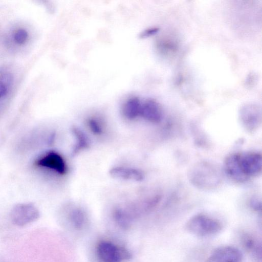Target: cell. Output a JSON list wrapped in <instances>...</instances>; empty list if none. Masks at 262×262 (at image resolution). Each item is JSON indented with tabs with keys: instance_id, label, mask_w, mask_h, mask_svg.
Returning <instances> with one entry per match:
<instances>
[{
	"instance_id": "6da1fadb",
	"label": "cell",
	"mask_w": 262,
	"mask_h": 262,
	"mask_svg": "<svg viewBox=\"0 0 262 262\" xmlns=\"http://www.w3.org/2000/svg\"><path fill=\"white\" fill-rule=\"evenodd\" d=\"M260 153L249 151L229 155L224 162V170L235 182H243L259 174L262 160Z\"/></svg>"
},
{
	"instance_id": "7a4b0ae2",
	"label": "cell",
	"mask_w": 262,
	"mask_h": 262,
	"mask_svg": "<svg viewBox=\"0 0 262 262\" xmlns=\"http://www.w3.org/2000/svg\"><path fill=\"white\" fill-rule=\"evenodd\" d=\"M188 177L193 185L203 190L216 187L222 179L219 168L208 162H201L196 164L190 170Z\"/></svg>"
},
{
	"instance_id": "3957f363",
	"label": "cell",
	"mask_w": 262,
	"mask_h": 262,
	"mask_svg": "<svg viewBox=\"0 0 262 262\" xmlns=\"http://www.w3.org/2000/svg\"><path fill=\"white\" fill-rule=\"evenodd\" d=\"M186 227L189 232L202 237L216 234L223 228L222 224L219 220L203 214L191 217Z\"/></svg>"
},
{
	"instance_id": "277c9868",
	"label": "cell",
	"mask_w": 262,
	"mask_h": 262,
	"mask_svg": "<svg viewBox=\"0 0 262 262\" xmlns=\"http://www.w3.org/2000/svg\"><path fill=\"white\" fill-rule=\"evenodd\" d=\"M97 253L102 262H121L131 255L127 249L108 241H101L97 245Z\"/></svg>"
},
{
	"instance_id": "5b68a950",
	"label": "cell",
	"mask_w": 262,
	"mask_h": 262,
	"mask_svg": "<svg viewBox=\"0 0 262 262\" xmlns=\"http://www.w3.org/2000/svg\"><path fill=\"white\" fill-rule=\"evenodd\" d=\"M39 212L31 203H21L13 207L10 212L12 222L15 225L24 226L37 220Z\"/></svg>"
},
{
	"instance_id": "8992f818",
	"label": "cell",
	"mask_w": 262,
	"mask_h": 262,
	"mask_svg": "<svg viewBox=\"0 0 262 262\" xmlns=\"http://www.w3.org/2000/svg\"><path fill=\"white\" fill-rule=\"evenodd\" d=\"M239 117L244 128L248 132H253L261 122V107L255 103H246L239 110Z\"/></svg>"
},
{
	"instance_id": "52a82bcc",
	"label": "cell",
	"mask_w": 262,
	"mask_h": 262,
	"mask_svg": "<svg viewBox=\"0 0 262 262\" xmlns=\"http://www.w3.org/2000/svg\"><path fill=\"white\" fill-rule=\"evenodd\" d=\"M206 262H243V256L236 248L224 246L216 248Z\"/></svg>"
},
{
	"instance_id": "ba28073f",
	"label": "cell",
	"mask_w": 262,
	"mask_h": 262,
	"mask_svg": "<svg viewBox=\"0 0 262 262\" xmlns=\"http://www.w3.org/2000/svg\"><path fill=\"white\" fill-rule=\"evenodd\" d=\"M38 166L53 170L60 174H64L66 171V166L62 158L57 153L50 152L36 162Z\"/></svg>"
},
{
	"instance_id": "9c48e42d",
	"label": "cell",
	"mask_w": 262,
	"mask_h": 262,
	"mask_svg": "<svg viewBox=\"0 0 262 262\" xmlns=\"http://www.w3.org/2000/svg\"><path fill=\"white\" fill-rule=\"evenodd\" d=\"M140 116L150 122L157 123L162 117L161 109L155 100L148 99L141 103Z\"/></svg>"
},
{
	"instance_id": "30bf717a",
	"label": "cell",
	"mask_w": 262,
	"mask_h": 262,
	"mask_svg": "<svg viewBox=\"0 0 262 262\" xmlns=\"http://www.w3.org/2000/svg\"><path fill=\"white\" fill-rule=\"evenodd\" d=\"M110 173L114 178L124 180L140 181L144 178V175L141 171L134 168L117 167L112 168Z\"/></svg>"
},
{
	"instance_id": "8fae6325",
	"label": "cell",
	"mask_w": 262,
	"mask_h": 262,
	"mask_svg": "<svg viewBox=\"0 0 262 262\" xmlns=\"http://www.w3.org/2000/svg\"><path fill=\"white\" fill-rule=\"evenodd\" d=\"M141 103L136 97L129 98L124 103L123 113L126 118L132 120L140 116Z\"/></svg>"
},
{
	"instance_id": "7c38bea8",
	"label": "cell",
	"mask_w": 262,
	"mask_h": 262,
	"mask_svg": "<svg viewBox=\"0 0 262 262\" xmlns=\"http://www.w3.org/2000/svg\"><path fill=\"white\" fill-rule=\"evenodd\" d=\"M68 220L71 226L76 230L83 228L86 221L84 211L79 208L72 209L68 215Z\"/></svg>"
},
{
	"instance_id": "4fadbf2b",
	"label": "cell",
	"mask_w": 262,
	"mask_h": 262,
	"mask_svg": "<svg viewBox=\"0 0 262 262\" xmlns=\"http://www.w3.org/2000/svg\"><path fill=\"white\" fill-rule=\"evenodd\" d=\"M242 242L245 249L255 257L261 258V246L256 239L251 235L245 234L242 237Z\"/></svg>"
},
{
	"instance_id": "5bb4252c",
	"label": "cell",
	"mask_w": 262,
	"mask_h": 262,
	"mask_svg": "<svg viewBox=\"0 0 262 262\" xmlns=\"http://www.w3.org/2000/svg\"><path fill=\"white\" fill-rule=\"evenodd\" d=\"M73 133L76 138V143L72 150V155H75L81 150L86 148L89 145L88 139L83 133L76 127L72 129Z\"/></svg>"
},
{
	"instance_id": "9a60e30c",
	"label": "cell",
	"mask_w": 262,
	"mask_h": 262,
	"mask_svg": "<svg viewBox=\"0 0 262 262\" xmlns=\"http://www.w3.org/2000/svg\"><path fill=\"white\" fill-rule=\"evenodd\" d=\"M157 46L159 51L163 54L173 53L177 49V43L172 40L162 38L158 40Z\"/></svg>"
},
{
	"instance_id": "2e32d148",
	"label": "cell",
	"mask_w": 262,
	"mask_h": 262,
	"mask_svg": "<svg viewBox=\"0 0 262 262\" xmlns=\"http://www.w3.org/2000/svg\"><path fill=\"white\" fill-rule=\"evenodd\" d=\"M114 218L117 224L123 228H128L130 225V217L124 210L117 209L114 213Z\"/></svg>"
},
{
	"instance_id": "e0dca14e",
	"label": "cell",
	"mask_w": 262,
	"mask_h": 262,
	"mask_svg": "<svg viewBox=\"0 0 262 262\" xmlns=\"http://www.w3.org/2000/svg\"><path fill=\"white\" fill-rule=\"evenodd\" d=\"M28 38V32L24 28L17 29L13 34V40L18 45L25 44L27 41Z\"/></svg>"
},
{
	"instance_id": "ac0fdd59",
	"label": "cell",
	"mask_w": 262,
	"mask_h": 262,
	"mask_svg": "<svg viewBox=\"0 0 262 262\" xmlns=\"http://www.w3.org/2000/svg\"><path fill=\"white\" fill-rule=\"evenodd\" d=\"M10 76L6 72H1L0 75V99L8 93V82L10 81Z\"/></svg>"
},
{
	"instance_id": "d6986e66",
	"label": "cell",
	"mask_w": 262,
	"mask_h": 262,
	"mask_svg": "<svg viewBox=\"0 0 262 262\" xmlns=\"http://www.w3.org/2000/svg\"><path fill=\"white\" fill-rule=\"evenodd\" d=\"M88 123L93 133L97 135L101 134L102 129L98 121L95 119L91 118L89 120Z\"/></svg>"
},
{
	"instance_id": "ffe728a7",
	"label": "cell",
	"mask_w": 262,
	"mask_h": 262,
	"mask_svg": "<svg viewBox=\"0 0 262 262\" xmlns=\"http://www.w3.org/2000/svg\"><path fill=\"white\" fill-rule=\"evenodd\" d=\"M159 29L157 27H152L145 30L141 33V37H146L156 34Z\"/></svg>"
}]
</instances>
